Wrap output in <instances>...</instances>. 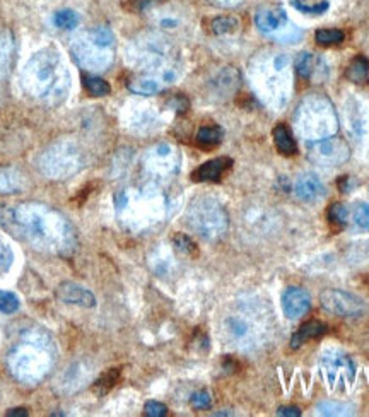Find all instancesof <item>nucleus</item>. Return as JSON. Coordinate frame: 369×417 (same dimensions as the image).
<instances>
[{
  "mask_svg": "<svg viewBox=\"0 0 369 417\" xmlns=\"http://www.w3.org/2000/svg\"><path fill=\"white\" fill-rule=\"evenodd\" d=\"M0 224L12 236L43 253L71 257L77 246L74 224L60 210L40 202L0 209Z\"/></svg>",
  "mask_w": 369,
  "mask_h": 417,
  "instance_id": "f257e3e1",
  "label": "nucleus"
},
{
  "mask_svg": "<svg viewBox=\"0 0 369 417\" xmlns=\"http://www.w3.org/2000/svg\"><path fill=\"white\" fill-rule=\"evenodd\" d=\"M23 89L31 98L48 107H59L71 92V74L60 52L55 48L38 50L21 72Z\"/></svg>",
  "mask_w": 369,
  "mask_h": 417,
  "instance_id": "f03ea898",
  "label": "nucleus"
},
{
  "mask_svg": "<svg viewBox=\"0 0 369 417\" xmlns=\"http://www.w3.org/2000/svg\"><path fill=\"white\" fill-rule=\"evenodd\" d=\"M56 363L54 337L43 327L23 330L19 341L7 354V368L18 382L24 385L42 383Z\"/></svg>",
  "mask_w": 369,
  "mask_h": 417,
  "instance_id": "7ed1b4c3",
  "label": "nucleus"
},
{
  "mask_svg": "<svg viewBox=\"0 0 369 417\" xmlns=\"http://www.w3.org/2000/svg\"><path fill=\"white\" fill-rule=\"evenodd\" d=\"M127 59L133 67L154 75L166 84L176 80L178 68L174 66L173 47L159 35H142L132 40L127 50Z\"/></svg>",
  "mask_w": 369,
  "mask_h": 417,
  "instance_id": "20e7f679",
  "label": "nucleus"
},
{
  "mask_svg": "<svg viewBox=\"0 0 369 417\" xmlns=\"http://www.w3.org/2000/svg\"><path fill=\"white\" fill-rule=\"evenodd\" d=\"M294 127L303 139L311 143L334 137L339 131L334 104L325 96H308L296 110Z\"/></svg>",
  "mask_w": 369,
  "mask_h": 417,
  "instance_id": "39448f33",
  "label": "nucleus"
},
{
  "mask_svg": "<svg viewBox=\"0 0 369 417\" xmlns=\"http://www.w3.org/2000/svg\"><path fill=\"white\" fill-rule=\"evenodd\" d=\"M71 54L89 72L108 71L115 59V35L107 26L86 31L72 42Z\"/></svg>",
  "mask_w": 369,
  "mask_h": 417,
  "instance_id": "423d86ee",
  "label": "nucleus"
},
{
  "mask_svg": "<svg viewBox=\"0 0 369 417\" xmlns=\"http://www.w3.org/2000/svg\"><path fill=\"white\" fill-rule=\"evenodd\" d=\"M84 152L72 139H60L48 145L38 157V168L50 180H68L84 168Z\"/></svg>",
  "mask_w": 369,
  "mask_h": 417,
  "instance_id": "0eeeda50",
  "label": "nucleus"
},
{
  "mask_svg": "<svg viewBox=\"0 0 369 417\" xmlns=\"http://www.w3.org/2000/svg\"><path fill=\"white\" fill-rule=\"evenodd\" d=\"M186 224L207 241H216L229 228V216L224 205L214 197H198L186 210Z\"/></svg>",
  "mask_w": 369,
  "mask_h": 417,
  "instance_id": "6e6552de",
  "label": "nucleus"
},
{
  "mask_svg": "<svg viewBox=\"0 0 369 417\" xmlns=\"http://www.w3.org/2000/svg\"><path fill=\"white\" fill-rule=\"evenodd\" d=\"M287 67L289 60L284 55H275L270 60H260L255 67H251V77L257 91L263 92L270 103H284V92L287 89Z\"/></svg>",
  "mask_w": 369,
  "mask_h": 417,
  "instance_id": "1a4fd4ad",
  "label": "nucleus"
},
{
  "mask_svg": "<svg viewBox=\"0 0 369 417\" xmlns=\"http://www.w3.org/2000/svg\"><path fill=\"white\" fill-rule=\"evenodd\" d=\"M181 157L176 147L171 144H156L142 157V171L147 178L149 185L157 187L163 181L169 180L180 169Z\"/></svg>",
  "mask_w": 369,
  "mask_h": 417,
  "instance_id": "9d476101",
  "label": "nucleus"
},
{
  "mask_svg": "<svg viewBox=\"0 0 369 417\" xmlns=\"http://www.w3.org/2000/svg\"><path fill=\"white\" fill-rule=\"evenodd\" d=\"M322 373L325 376V382L332 390L342 388L346 390L354 383L356 378V364L351 358L342 351H325L320 358Z\"/></svg>",
  "mask_w": 369,
  "mask_h": 417,
  "instance_id": "9b49d317",
  "label": "nucleus"
},
{
  "mask_svg": "<svg viewBox=\"0 0 369 417\" xmlns=\"http://www.w3.org/2000/svg\"><path fill=\"white\" fill-rule=\"evenodd\" d=\"M255 24L263 35L274 36L286 43H294L301 36L298 28L291 24L286 11L281 7H263L255 16Z\"/></svg>",
  "mask_w": 369,
  "mask_h": 417,
  "instance_id": "f8f14e48",
  "label": "nucleus"
},
{
  "mask_svg": "<svg viewBox=\"0 0 369 417\" xmlns=\"http://www.w3.org/2000/svg\"><path fill=\"white\" fill-rule=\"evenodd\" d=\"M320 303L328 313L337 317H359L364 311V301L356 294L342 289H325L320 294Z\"/></svg>",
  "mask_w": 369,
  "mask_h": 417,
  "instance_id": "ddd939ff",
  "label": "nucleus"
},
{
  "mask_svg": "<svg viewBox=\"0 0 369 417\" xmlns=\"http://www.w3.org/2000/svg\"><path fill=\"white\" fill-rule=\"evenodd\" d=\"M308 154L310 159L320 166H339L349 157V147L342 139L327 137L308 145Z\"/></svg>",
  "mask_w": 369,
  "mask_h": 417,
  "instance_id": "4468645a",
  "label": "nucleus"
},
{
  "mask_svg": "<svg viewBox=\"0 0 369 417\" xmlns=\"http://www.w3.org/2000/svg\"><path fill=\"white\" fill-rule=\"evenodd\" d=\"M282 311L287 318L296 320L306 315L311 308V298L301 287H289L282 294Z\"/></svg>",
  "mask_w": 369,
  "mask_h": 417,
  "instance_id": "2eb2a0df",
  "label": "nucleus"
},
{
  "mask_svg": "<svg viewBox=\"0 0 369 417\" xmlns=\"http://www.w3.org/2000/svg\"><path fill=\"white\" fill-rule=\"evenodd\" d=\"M56 298L67 305H75L83 308H95L96 296L86 287L74 284V282H62L56 287Z\"/></svg>",
  "mask_w": 369,
  "mask_h": 417,
  "instance_id": "dca6fc26",
  "label": "nucleus"
},
{
  "mask_svg": "<svg viewBox=\"0 0 369 417\" xmlns=\"http://www.w3.org/2000/svg\"><path fill=\"white\" fill-rule=\"evenodd\" d=\"M294 193L299 200L313 202L325 195V185L315 173H303L294 183Z\"/></svg>",
  "mask_w": 369,
  "mask_h": 417,
  "instance_id": "f3484780",
  "label": "nucleus"
},
{
  "mask_svg": "<svg viewBox=\"0 0 369 417\" xmlns=\"http://www.w3.org/2000/svg\"><path fill=\"white\" fill-rule=\"evenodd\" d=\"M233 166V159L231 157L221 156L216 157V159H210L204 163L202 166H198L195 171L192 173V180L193 181H217L221 180L222 175Z\"/></svg>",
  "mask_w": 369,
  "mask_h": 417,
  "instance_id": "a211bd4d",
  "label": "nucleus"
},
{
  "mask_svg": "<svg viewBox=\"0 0 369 417\" xmlns=\"http://www.w3.org/2000/svg\"><path fill=\"white\" fill-rule=\"evenodd\" d=\"M26 187V176L14 166H0V193H19Z\"/></svg>",
  "mask_w": 369,
  "mask_h": 417,
  "instance_id": "6ab92c4d",
  "label": "nucleus"
},
{
  "mask_svg": "<svg viewBox=\"0 0 369 417\" xmlns=\"http://www.w3.org/2000/svg\"><path fill=\"white\" fill-rule=\"evenodd\" d=\"M325 332H327L325 323L318 322V320H311V322L304 323L301 329L293 335V339H291V347H293V349H299L303 344L311 341V339H318L322 337V335H325Z\"/></svg>",
  "mask_w": 369,
  "mask_h": 417,
  "instance_id": "aec40b11",
  "label": "nucleus"
},
{
  "mask_svg": "<svg viewBox=\"0 0 369 417\" xmlns=\"http://www.w3.org/2000/svg\"><path fill=\"white\" fill-rule=\"evenodd\" d=\"M87 380V368H84L83 363L72 364L67 370V373L62 376L60 380V385H62V392L66 394H71V392L79 390V388L84 387V382Z\"/></svg>",
  "mask_w": 369,
  "mask_h": 417,
  "instance_id": "412c9836",
  "label": "nucleus"
},
{
  "mask_svg": "<svg viewBox=\"0 0 369 417\" xmlns=\"http://www.w3.org/2000/svg\"><path fill=\"white\" fill-rule=\"evenodd\" d=\"M163 87H164L163 80L147 74L137 77V79H132L131 83H128V89H131L133 95H139V96L157 95V92L163 91Z\"/></svg>",
  "mask_w": 369,
  "mask_h": 417,
  "instance_id": "4be33fe9",
  "label": "nucleus"
},
{
  "mask_svg": "<svg viewBox=\"0 0 369 417\" xmlns=\"http://www.w3.org/2000/svg\"><path fill=\"white\" fill-rule=\"evenodd\" d=\"M14 55V38L9 30H0V77L7 75Z\"/></svg>",
  "mask_w": 369,
  "mask_h": 417,
  "instance_id": "5701e85b",
  "label": "nucleus"
},
{
  "mask_svg": "<svg viewBox=\"0 0 369 417\" xmlns=\"http://www.w3.org/2000/svg\"><path fill=\"white\" fill-rule=\"evenodd\" d=\"M320 64H322V60L306 52V54H299L298 59H296V71H298L301 79L311 80L315 77H318Z\"/></svg>",
  "mask_w": 369,
  "mask_h": 417,
  "instance_id": "b1692460",
  "label": "nucleus"
},
{
  "mask_svg": "<svg viewBox=\"0 0 369 417\" xmlns=\"http://www.w3.org/2000/svg\"><path fill=\"white\" fill-rule=\"evenodd\" d=\"M274 143L277 145V149L286 156H294L298 152V145H296L294 137L291 135L289 128L286 125H277L274 128Z\"/></svg>",
  "mask_w": 369,
  "mask_h": 417,
  "instance_id": "393cba45",
  "label": "nucleus"
},
{
  "mask_svg": "<svg viewBox=\"0 0 369 417\" xmlns=\"http://www.w3.org/2000/svg\"><path fill=\"white\" fill-rule=\"evenodd\" d=\"M368 74H369V64L364 56H361V55L356 56V59L349 64L347 77H349V80H352V83H356V84L364 83V80L368 79Z\"/></svg>",
  "mask_w": 369,
  "mask_h": 417,
  "instance_id": "a878e982",
  "label": "nucleus"
},
{
  "mask_svg": "<svg viewBox=\"0 0 369 417\" xmlns=\"http://www.w3.org/2000/svg\"><path fill=\"white\" fill-rule=\"evenodd\" d=\"M84 86H86L89 95L96 96V98H103V96H108L111 92V87L104 79H101L98 75H84Z\"/></svg>",
  "mask_w": 369,
  "mask_h": 417,
  "instance_id": "bb28decb",
  "label": "nucleus"
},
{
  "mask_svg": "<svg viewBox=\"0 0 369 417\" xmlns=\"http://www.w3.org/2000/svg\"><path fill=\"white\" fill-rule=\"evenodd\" d=\"M54 24L59 30H75V28L79 26V14L72 9L56 11L54 16Z\"/></svg>",
  "mask_w": 369,
  "mask_h": 417,
  "instance_id": "cd10ccee",
  "label": "nucleus"
},
{
  "mask_svg": "<svg viewBox=\"0 0 369 417\" xmlns=\"http://www.w3.org/2000/svg\"><path fill=\"white\" fill-rule=\"evenodd\" d=\"M222 140V131L219 127H202L197 132V144L202 147H214Z\"/></svg>",
  "mask_w": 369,
  "mask_h": 417,
  "instance_id": "c85d7f7f",
  "label": "nucleus"
},
{
  "mask_svg": "<svg viewBox=\"0 0 369 417\" xmlns=\"http://www.w3.org/2000/svg\"><path fill=\"white\" fill-rule=\"evenodd\" d=\"M316 414L320 416H351L352 407L346 404L335 402V400H327V402H320L316 406Z\"/></svg>",
  "mask_w": 369,
  "mask_h": 417,
  "instance_id": "c756f323",
  "label": "nucleus"
},
{
  "mask_svg": "<svg viewBox=\"0 0 369 417\" xmlns=\"http://www.w3.org/2000/svg\"><path fill=\"white\" fill-rule=\"evenodd\" d=\"M239 23L236 18H231V16H222V18H216L210 24L212 28V33L216 35H228V33H234L238 30Z\"/></svg>",
  "mask_w": 369,
  "mask_h": 417,
  "instance_id": "7c9ffc66",
  "label": "nucleus"
},
{
  "mask_svg": "<svg viewBox=\"0 0 369 417\" xmlns=\"http://www.w3.org/2000/svg\"><path fill=\"white\" fill-rule=\"evenodd\" d=\"M347 217H349V210L346 209V205L344 204H337L330 205V209H328V222H330L332 226L337 229L344 228V226L347 224Z\"/></svg>",
  "mask_w": 369,
  "mask_h": 417,
  "instance_id": "2f4dec72",
  "label": "nucleus"
},
{
  "mask_svg": "<svg viewBox=\"0 0 369 417\" xmlns=\"http://www.w3.org/2000/svg\"><path fill=\"white\" fill-rule=\"evenodd\" d=\"M315 40L323 47H330V44L342 43L346 40V35L340 30H320L315 33Z\"/></svg>",
  "mask_w": 369,
  "mask_h": 417,
  "instance_id": "473e14b6",
  "label": "nucleus"
},
{
  "mask_svg": "<svg viewBox=\"0 0 369 417\" xmlns=\"http://www.w3.org/2000/svg\"><path fill=\"white\" fill-rule=\"evenodd\" d=\"M291 6H293L294 9H298L299 12H303V14L318 16V14H323V12L328 9L330 4H328L327 0H322V2L318 4H308V2H303V0H291Z\"/></svg>",
  "mask_w": 369,
  "mask_h": 417,
  "instance_id": "72a5a7b5",
  "label": "nucleus"
},
{
  "mask_svg": "<svg viewBox=\"0 0 369 417\" xmlns=\"http://www.w3.org/2000/svg\"><path fill=\"white\" fill-rule=\"evenodd\" d=\"M21 308V301L11 291H0V313L12 315Z\"/></svg>",
  "mask_w": 369,
  "mask_h": 417,
  "instance_id": "f704fd0d",
  "label": "nucleus"
},
{
  "mask_svg": "<svg viewBox=\"0 0 369 417\" xmlns=\"http://www.w3.org/2000/svg\"><path fill=\"white\" fill-rule=\"evenodd\" d=\"M119 376H120V371L116 370V368H113V370H109L108 373H104L101 378L96 382V390L99 392V395L107 394L111 387H115V383L119 382Z\"/></svg>",
  "mask_w": 369,
  "mask_h": 417,
  "instance_id": "c9c22d12",
  "label": "nucleus"
},
{
  "mask_svg": "<svg viewBox=\"0 0 369 417\" xmlns=\"http://www.w3.org/2000/svg\"><path fill=\"white\" fill-rule=\"evenodd\" d=\"M352 219L361 229L369 231V204H358L352 210Z\"/></svg>",
  "mask_w": 369,
  "mask_h": 417,
  "instance_id": "e433bc0d",
  "label": "nucleus"
},
{
  "mask_svg": "<svg viewBox=\"0 0 369 417\" xmlns=\"http://www.w3.org/2000/svg\"><path fill=\"white\" fill-rule=\"evenodd\" d=\"M173 243H174V246H176V248L180 250V252H183L186 255H193L197 252L195 243L192 241V238L186 236V234H176V236H174Z\"/></svg>",
  "mask_w": 369,
  "mask_h": 417,
  "instance_id": "4c0bfd02",
  "label": "nucleus"
},
{
  "mask_svg": "<svg viewBox=\"0 0 369 417\" xmlns=\"http://www.w3.org/2000/svg\"><path fill=\"white\" fill-rule=\"evenodd\" d=\"M12 262H14V253L6 243L0 241V274L7 272L12 267Z\"/></svg>",
  "mask_w": 369,
  "mask_h": 417,
  "instance_id": "58836bf2",
  "label": "nucleus"
},
{
  "mask_svg": "<svg viewBox=\"0 0 369 417\" xmlns=\"http://www.w3.org/2000/svg\"><path fill=\"white\" fill-rule=\"evenodd\" d=\"M190 402H192L193 409L204 411V409H209L212 406V397H210L209 392L202 390V392H197V394H193L192 399H190Z\"/></svg>",
  "mask_w": 369,
  "mask_h": 417,
  "instance_id": "ea45409f",
  "label": "nucleus"
},
{
  "mask_svg": "<svg viewBox=\"0 0 369 417\" xmlns=\"http://www.w3.org/2000/svg\"><path fill=\"white\" fill-rule=\"evenodd\" d=\"M144 411L145 414L151 417H163L168 414V407H166L164 404L156 402V400H149V402L144 406Z\"/></svg>",
  "mask_w": 369,
  "mask_h": 417,
  "instance_id": "a19ab883",
  "label": "nucleus"
},
{
  "mask_svg": "<svg viewBox=\"0 0 369 417\" xmlns=\"http://www.w3.org/2000/svg\"><path fill=\"white\" fill-rule=\"evenodd\" d=\"M277 416H286V417H299L301 411L298 407H281L277 411Z\"/></svg>",
  "mask_w": 369,
  "mask_h": 417,
  "instance_id": "79ce46f5",
  "label": "nucleus"
},
{
  "mask_svg": "<svg viewBox=\"0 0 369 417\" xmlns=\"http://www.w3.org/2000/svg\"><path fill=\"white\" fill-rule=\"evenodd\" d=\"M212 4H216L219 7H226V9H231V7H236L243 0H210Z\"/></svg>",
  "mask_w": 369,
  "mask_h": 417,
  "instance_id": "37998d69",
  "label": "nucleus"
},
{
  "mask_svg": "<svg viewBox=\"0 0 369 417\" xmlns=\"http://www.w3.org/2000/svg\"><path fill=\"white\" fill-rule=\"evenodd\" d=\"M7 416L14 417V416H28L26 409H12V411L7 412Z\"/></svg>",
  "mask_w": 369,
  "mask_h": 417,
  "instance_id": "c03bdc74",
  "label": "nucleus"
}]
</instances>
